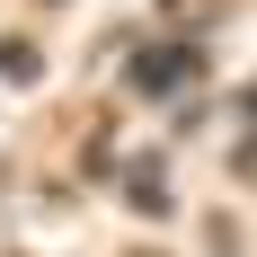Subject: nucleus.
Listing matches in <instances>:
<instances>
[{
	"mask_svg": "<svg viewBox=\"0 0 257 257\" xmlns=\"http://www.w3.org/2000/svg\"><path fill=\"white\" fill-rule=\"evenodd\" d=\"M0 71H9V80H36V71H45V53L27 45V36H0Z\"/></svg>",
	"mask_w": 257,
	"mask_h": 257,
	"instance_id": "obj_3",
	"label": "nucleus"
},
{
	"mask_svg": "<svg viewBox=\"0 0 257 257\" xmlns=\"http://www.w3.org/2000/svg\"><path fill=\"white\" fill-rule=\"evenodd\" d=\"M195 80H204V53L195 45H142L133 53V89H142V98H178Z\"/></svg>",
	"mask_w": 257,
	"mask_h": 257,
	"instance_id": "obj_1",
	"label": "nucleus"
},
{
	"mask_svg": "<svg viewBox=\"0 0 257 257\" xmlns=\"http://www.w3.org/2000/svg\"><path fill=\"white\" fill-rule=\"evenodd\" d=\"M124 204L160 222V213H169V178H160V169H133V178H124Z\"/></svg>",
	"mask_w": 257,
	"mask_h": 257,
	"instance_id": "obj_2",
	"label": "nucleus"
},
{
	"mask_svg": "<svg viewBox=\"0 0 257 257\" xmlns=\"http://www.w3.org/2000/svg\"><path fill=\"white\" fill-rule=\"evenodd\" d=\"M204 231H213V257H239V222H231V213H213Z\"/></svg>",
	"mask_w": 257,
	"mask_h": 257,
	"instance_id": "obj_4",
	"label": "nucleus"
},
{
	"mask_svg": "<svg viewBox=\"0 0 257 257\" xmlns=\"http://www.w3.org/2000/svg\"><path fill=\"white\" fill-rule=\"evenodd\" d=\"M124 257H160V248H124Z\"/></svg>",
	"mask_w": 257,
	"mask_h": 257,
	"instance_id": "obj_5",
	"label": "nucleus"
}]
</instances>
